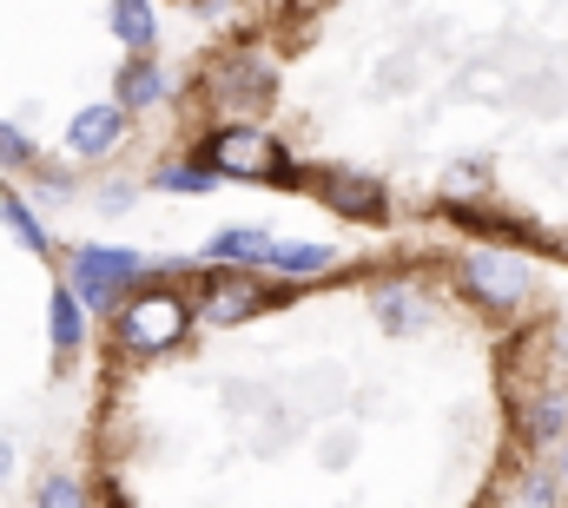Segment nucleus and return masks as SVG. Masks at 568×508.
Wrapping results in <instances>:
<instances>
[{
	"label": "nucleus",
	"mask_w": 568,
	"mask_h": 508,
	"mask_svg": "<svg viewBox=\"0 0 568 508\" xmlns=\"http://www.w3.org/2000/svg\"><path fill=\"white\" fill-rule=\"evenodd\" d=\"M568 429V396H556V389H542L536 403H529V436L542 443V436H562Z\"/></svg>",
	"instance_id": "1a4fd4ad"
},
{
	"label": "nucleus",
	"mask_w": 568,
	"mask_h": 508,
	"mask_svg": "<svg viewBox=\"0 0 568 508\" xmlns=\"http://www.w3.org/2000/svg\"><path fill=\"white\" fill-rule=\"evenodd\" d=\"M324 264H337L331 245H278V252H272V271H297V277H304V271H324Z\"/></svg>",
	"instance_id": "9d476101"
},
{
	"label": "nucleus",
	"mask_w": 568,
	"mask_h": 508,
	"mask_svg": "<svg viewBox=\"0 0 568 508\" xmlns=\"http://www.w3.org/2000/svg\"><path fill=\"white\" fill-rule=\"evenodd\" d=\"M159 185H165V192H212V185H219V172H212V165H165V172H159Z\"/></svg>",
	"instance_id": "f8f14e48"
},
{
	"label": "nucleus",
	"mask_w": 568,
	"mask_h": 508,
	"mask_svg": "<svg viewBox=\"0 0 568 508\" xmlns=\"http://www.w3.org/2000/svg\"><path fill=\"white\" fill-rule=\"evenodd\" d=\"M324 199H331L337 212H351V219H384V192H377L371 179H351V172H331V179H324Z\"/></svg>",
	"instance_id": "0eeeda50"
},
{
	"label": "nucleus",
	"mask_w": 568,
	"mask_h": 508,
	"mask_svg": "<svg viewBox=\"0 0 568 508\" xmlns=\"http://www.w3.org/2000/svg\"><path fill=\"white\" fill-rule=\"evenodd\" d=\"M469 284H476L489 304H523V291H529V264L496 257V252H476L469 257Z\"/></svg>",
	"instance_id": "20e7f679"
},
{
	"label": "nucleus",
	"mask_w": 568,
	"mask_h": 508,
	"mask_svg": "<svg viewBox=\"0 0 568 508\" xmlns=\"http://www.w3.org/2000/svg\"><path fill=\"white\" fill-rule=\"evenodd\" d=\"M272 252H278V245H272L265 232H219L205 257H225V264H232V257H239V264H272Z\"/></svg>",
	"instance_id": "6e6552de"
},
{
	"label": "nucleus",
	"mask_w": 568,
	"mask_h": 508,
	"mask_svg": "<svg viewBox=\"0 0 568 508\" xmlns=\"http://www.w3.org/2000/svg\"><path fill=\"white\" fill-rule=\"evenodd\" d=\"M205 159H212V172H232V179H291V159H284L265 132H252V126L219 132Z\"/></svg>",
	"instance_id": "f257e3e1"
},
{
	"label": "nucleus",
	"mask_w": 568,
	"mask_h": 508,
	"mask_svg": "<svg viewBox=\"0 0 568 508\" xmlns=\"http://www.w3.org/2000/svg\"><path fill=\"white\" fill-rule=\"evenodd\" d=\"M7 469H13V449H7V443H0V476H7Z\"/></svg>",
	"instance_id": "412c9836"
},
{
	"label": "nucleus",
	"mask_w": 568,
	"mask_h": 508,
	"mask_svg": "<svg viewBox=\"0 0 568 508\" xmlns=\"http://www.w3.org/2000/svg\"><path fill=\"white\" fill-rule=\"evenodd\" d=\"M159 93H165V80H159L152 67H133V73L120 80V113H126V106H152Z\"/></svg>",
	"instance_id": "9b49d317"
},
{
	"label": "nucleus",
	"mask_w": 568,
	"mask_h": 508,
	"mask_svg": "<svg viewBox=\"0 0 568 508\" xmlns=\"http://www.w3.org/2000/svg\"><path fill=\"white\" fill-rule=\"evenodd\" d=\"M120 337H126L133 350H165V344H179V337H185V304H179L172 291H145V297H133V304L120 311Z\"/></svg>",
	"instance_id": "f03ea898"
},
{
	"label": "nucleus",
	"mask_w": 568,
	"mask_h": 508,
	"mask_svg": "<svg viewBox=\"0 0 568 508\" xmlns=\"http://www.w3.org/2000/svg\"><path fill=\"white\" fill-rule=\"evenodd\" d=\"M40 508H87L80 502V482H73V476H53V482L40 489Z\"/></svg>",
	"instance_id": "f3484780"
},
{
	"label": "nucleus",
	"mask_w": 568,
	"mask_h": 508,
	"mask_svg": "<svg viewBox=\"0 0 568 508\" xmlns=\"http://www.w3.org/2000/svg\"><path fill=\"white\" fill-rule=\"evenodd\" d=\"M523 508H562V482L549 469H529L523 476Z\"/></svg>",
	"instance_id": "2eb2a0df"
},
{
	"label": "nucleus",
	"mask_w": 568,
	"mask_h": 508,
	"mask_svg": "<svg viewBox=\"0 0 568 508\" xmlns=\"http://www.w3.org/2000/svg\"><path fill=\"white\" fill-rule=\"evenodd\" d=\"M126 277H140V252H73V291L87 304H113L126 291Z\"/></svg>",
	"instance_id": "7ed1b4c3"
},
{
	"label": "nucleus",
	"mask_w": 568,
	"mask_h": 508,
	"mask_svg": "<svg viewBox=\"0 0 568 508\" xmlns=\"http://www.w3.org/2000/svg\"><path fill=\"white\" fill-rule=\"evenodd\" d=\"M53 344L60 350L80 344V304H73V291H53Z\"/></svg>",
	"instance_id": "ddd939ff"
},
{
	"label": "nucleus",
	"mask_w": 568,
	"mask_h": 508,
	"mask_svg": "<svg viewBox=\"0 0 568 508\" xmlns=\"http://www.w3.org/2000/svg\"><path fill=\"white\" fill-rule=\"evenodd\" d=\"M120 132H126V113H120V106H93V113H80V120H73L67 145H73L80 159H100V152H113V145H120Z\"/></svg>",
	"instance_id": "423d86ee"
},
{
	"label": "nucleus",
	"mask_w": 568,
	"mask_h": 508,
	"mask_svg": "<svg viewBox=\"0 0 568 508\" xmlns=\"http://www.w3.org/2000/svg\"><path fill=\"white\" fill-rule=\"evenodd\" d=\"M265 304H272V291H265V284H252V277H225V284H205V297H199V311H205L212 324L252 317V311H265Z\"/></svg>",
	"instance_id": "39448f33"
},
{
	"label": "nucleus",
	"mask_w": 568,
	"mask_h": 508,
	"mask_svg": "<svg viewBox=\"0 0 568 508\" xmlns=\"http://www.w3.org/2000/svg\"><path fill=\"white\" fill-rule=\"evenodd\" d=\"M0 159H27V139L7 126V120H0Z\"/></svg>",
	"instance_id": "aec40b11"
},
{
	"label": "nucleus",
	"mask_w": 568,
	"mask_h": 508,
	"mask_svg": "<svg viewBox=\"0 0 568 508\" xmlns=\"http://www.w3.org/2000/svg\"><path fill=\"white\" fill-rule=\"evenodd\" d=\"M562 476H568V443H562Z\"/></svg>",
	"instance_id": "4be33fe9"
},
{
	"label": "nucleus",
	"mask_w": 568,
	"mask_h": 508,
	"mask_svg": "<svg viewBox=\"0 0 568 508\" xmlns=\"http://www.w3.org/2000/svg\"><path fill=\"white\" fill-rule=\"evenodd\" d=\"M384 324H390V331H417V324H424V311H417L410 297H397V291H390V297H384Z\"/></svg>",
	"instance_id": "dca6fc26"
},
{
	"label": "nucleus",
	"mask_w": 568,
	"mask_h": 508,
	"mask_svg": "<svg viewBox=\"0 0 568 508\" xmlns=\"http://www.w3.org/2000/svg\"><path fill=\"white\" fill-rule=\"evenodd\" d=\"M7 225L20 232V245H27V252H40V245H47V238H40V225H33V212H20V205H7Z\"/></svg>",
	"instance_id": "a211bd4d"
},
{
	"label": "nucleus",
	"mask_w": 568,
	"mask_h": 508,
	"mask_svg": "<svg viewBox=\"0 0 568 508\" xmlns=\"http://www.w3.org/2000/svg\"><path fill=\"white\" fill-rule=\"evenodd\" d=\"M113 20H120L126 47H152V13H145V0H120V7H113Z\"/></svg>",
	"instance_id": "4468645a"
},
{
	"label": "nucleus",
	"mask_w": 568,
	"mask_h": 508,
	"mask_svg": "<svg viewBox=\"0 0 568 508\" xmlns=\"http://www.w3.org/2000/svg\"><path fill=\"white\" fill-rule=\"evenodd\" d=\"M443 179H449V192H456V199H469V192H483V185H476V179H483L476 165H449Z\"/></svg>",
	"instance_id": "6ab92c4d"
}]
</instances>
